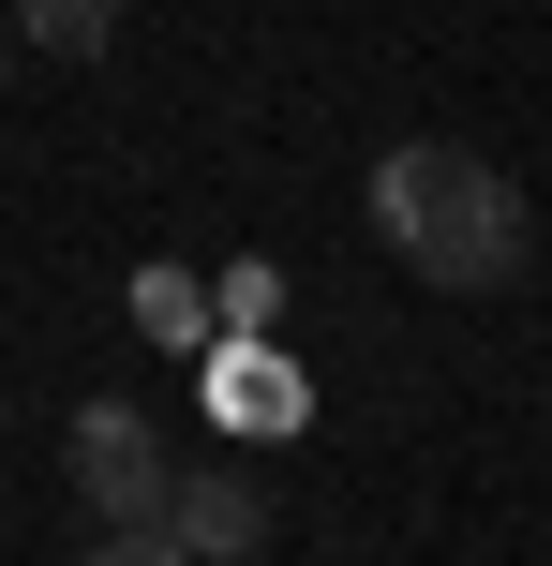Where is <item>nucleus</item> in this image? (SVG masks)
Returning a JSON list of instances; mask_svg holds the SVG:
<instances>
[{
	"label": "nucleus",
	"mask_w": 552,
	"mask_h": 566,
	"mask_svg": "<svg viewBox=\"0 0 552 566\" xmlns=\"http://www.w3.org/2000/svg\"><path fill=\"white\" fill-rule=\"evenodd\" d=\"M135 328H149V343H225V328H209V298H195L179 269H135Z\"/></svg>",
	"instance_id": "423d86ee"
},
{
	"label": "nucleus",
	"mask_w": 552,
	"mask_h": 566,
	"mask_svg": "<svg viewBox=\"0 0 552 566\" xmlns=\"http://www.w3.org/2000/svg\"><path fill=\"white\" fill-rule=\"evenodd\" d=\"M0 75H15V15H0Z\"/></svg>",
	"instance_id": "6e6552de"
},
{
	"label": "nucleus",
	"mask_w": 552,
	"mask_h": 566,
	"mask_svg": "<svg viewBox=\"0 0 552 566\" xmlns=\"http://www.w3.org/2000/svg\"><path fill=\"white\" fill-rule=\"evenodd\" d=\"M165 537L195 552V566H239L269 537V492L239 478V462H179V492H165Z\"/></svg>",
	"instance_id": "7ed1b4c3"
},
{
	"label": "nucleus",
	"mask_w": 552,
	"mask_h": 566,
	"mask_svg": "<svg viewBox=\"0 0 552 566\" xmlns=\"http://www.w3.org/2000/svg\"><path fill=\"white\" fill-rule=\"evenodd\" d=\"M358 209H374V239H388L418 283H448V298H493V283H523V254H538L523 179H508L493 149H464V135H404V149H374Z\"/></svg>",
	"instance_id": "f257e3e1"
},
{
	"label": "nucleus",
	"mask_w": 552,
	"mask_h": 566,
	"mask_svg": "<svg viewBox=\"0 0 552 566\" xmlns=\"http://www.w3.org/2000/svg\"><path fill=\"white\" fill-rule=\"evenodd\" d=\"M75 566H195V552H179V537H165V522H135V537H90Z\"/></svg>",
	"instance_id": "0eeeda50"
},
{
	"label": "nucleus",
	"mask_w": 552,
	"mask_h": 566,
	"mask_svg": "<svg viewBox=\"0 0 552 566\" xmlns=\"http://www.w3.org/2000/svg\"><path fill=\"white\" fill-rule=\"evenodd\" d=\"M60 478H75V507L105 522V537L165 522V492H179V462H165V418H135V402H75V432H60Z\"/></svg>",
	"instance_id": "f03ea898"
},
{
	"label": "nucleus",
	"mask_w": 552,
	"mask_h": 566,
	"mask_svg": "<svg viewBox=\"0 0 552 566\" xmlns=\"http://www.w3.org/2000/svg\"><path fill=\"white\" fill-rule=\"evenodd\" d=\"M0 15H15V45H30V60H105L135 0H0Z\"/></svg>",
	"instance_id": "39448f33"
},
{
	"label": "nucleus",
	"mask_w": 552,
	"mask_h": 566,
	"mask_svg": "<svg viewBox=\"0 0 552 566\" xmlns=\"http://www.w3.org/2000/svg\"><path fill=\"white\" fill-rule=\"evenodd\" d=\"M209 402H225L239 432H299V373L269 358V343H209Z\"/></svg>",
	"instance_id": "20e7f679"
}]
</instances>
